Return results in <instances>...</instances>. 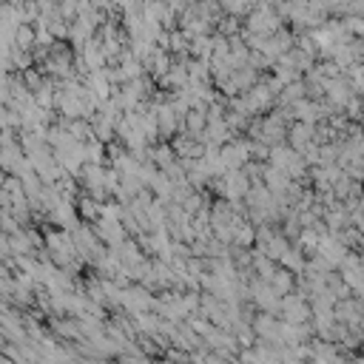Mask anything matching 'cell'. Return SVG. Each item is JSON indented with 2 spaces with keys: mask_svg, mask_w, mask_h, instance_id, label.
<instances>
[{
  "mask_svg": "<svg viewBox=\"0 0 364 364\" xmlns=\"http://www.w3.org/2000/svg\"><path fill=\"white\" fill-rule=\"evenodd\" d=\"M247 26L253 31H270V28H276V14L270 11V6H259L256 11H250Z\"/></svg>",
  "mask_w": 364,
  "mask_h": 364,
  "instance_id": "6da1fadb",
  "label": "cell"
},
{
  "mask_svg": "<svg viewBox=\"0 0 364 364\" xmlns=\"http://www.w3.org/2000/svg\"><path fill=\"white\" fill-rule=\"evenodd\" d=\"M57 11L60 17H74L80 11V0H57Z\"/></svg>",
  "mask_w": 364,
  "mask_h": 364,
  "instance_id": "7a4b0ae2",
  "label": "cell"
},
{
  "mask_svg": "<svg viewBox=\"0 0 364 364\" xmlns=\"http://www.w3.org/2000/svg\"><path fill=\"white\" fill-rule=\"evenodd\" d=\"M31 37H34V34H31V28L23 23V26L17 28V43H20V46H26V43H31Z\"/></svg>",
  "mask_w": 364,
  "mask_h": 364,
  "instance_id": "3957f363",
  "label": "cell"
},
{
  "mask_svg": "<svg viewBox=\"0 0 364 364\" xmlns=\"http://www.w3.org/2000/svg\"><path fill=\"white\" fill-rule=\"evenodd\" d=\"M347 28H350V31H364V17H353V20H347Z\"/></svg>",
  "mask_w": 364,
  "mask_h": 364,
  "instance_id": "277c9868",
  "label": "cell"
}]
</instances>
